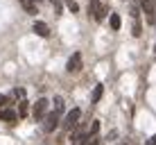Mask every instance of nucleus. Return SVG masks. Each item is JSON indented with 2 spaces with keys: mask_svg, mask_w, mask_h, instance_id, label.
I'll use <instances>...</instances> for the list:
<instances>
[{
  "mask_svg": "<svg viewBox=\"0 0 156 145\" xmlns=\"http://www.w3.org/2000/svg\"><path fill=\"white\" fill-rule=\"evenodd\" d=\"M79 116H82V111H79V109L68 111V114H66V118H63V122H61V127H63L66 132L77 129V125H79Z\"/></svg>",
  "mask_w": 156,
  "mask_h": 145,
  "instance_id": "obj_1",
  "label": "nucleus"
},
{
  "mask_svg": "<svg viewBox=\"0 0 156 145\" xmlns=\"http://www.w3.org/2000/svg\"><path fill=\"white\" fill-rule=\"evenodd\" d=\"M88 14H90V16H93V18L100 23V20H104L106 9H104V5H102L100 0H90V2H88Z\"/></svg>",
  "mask_w": 156,
  "mask_h": 145,
  "instance_id": "obj_2",
  "label": "nucleus"
},
{
  "mask_svg": "<svg viewBox=\"0 0 156 145\" xmlns=\"http://www.w3.org/2000/svg\"><path fill=\"white\" fill-rule=\"evenodd\" d=\"M48 107H50V102H48L45 98H41V100H36V104H34V120H43V118L48 116Z\"/></svg>",
  "mask_w": 156,
  "mask_h": 145,
  "instance_id": "obj_3",
  "label": "nucleus"
},
{
  "mask_svg": "<svg viewBox=\"0 0 156 145\" xmlns=\"http://www.w3.org/2000/svg\"><path fill=\"white\" fill-rule=\"evenodd\" d=\"M59 118H61V116H59L57 111L48 114V116H45V122H43V132H45V134H52V132L57 129V125H59Z\"/></svg>",
  "mask_w": 156,
  "mask_h": 145,
  "instance_id": "obj_4",
  "label": "nucleus"
},
{
  "mask_svg": "<svg viewBox=\"0 0 156 145\" xmlns=\"http://www.w3.org/2000/svg\"><path fill=\"white\" fill-rule=\"evenodd\" d=\"M82 68H84V63H82V55H79V52H75V55L68 59L66 71H68V73H79Z\"/></svg>",
  "mask_w": 156,
  "mask_h": 145,
  "instance_id": "obj_5",
  "label": "nucleus"
},
{
  "mask_svg": "<svg viewBox=\"0 0 156 145\" xmlns=\"http://www.w3.org/2000/svg\"><path fill=\"white\" fill-rule=\"evenodd\" d=\"M131 20H133V36L143 34V25H140V12L136 5H131Z\"/></svg>",
  "mask_w": 156,
  "mask_h": 145,
  "instance_id": "obj_6",
  "label": "nucleus"
},
{
  "mask_svg": "<svg viewBox=\"0 0 156 145\" xmlns=\"http://www.w3.org/2000/svg\"><path fill=\"white\" fill-rule=\"evenodd\" d=\"M143 12H145V18H147V23L156 25V0H149V2L143 7Z\"/></svg>",
  "mask_w": 156,
  "mask_h": 145,
  "instance_id": "obj_7",
  "label": "nucleus"
},
{
  "mask_svg": "<svg viewBox=\"0 0 156 145\" xmlns=\"http://www.w3.org/2000/svg\"><path fill=\"white\" fill-rule=\"evenodd\" d=\"M18 116L20 114H16V111H12V109H0V120H5V122H16L18 120Z\"/></svg>",
  "mask_w": 156,
  "mask_h": 145,
  "instance_id": "obj_8",
  "label": "nucleus"
},
{
  "mask_svg": "<svg viewBox=\"0 0 156 145\" xmlns=\"http://www.w3.org/2000/svg\"><path fill=\"white\" fill-rule=\"evenodd\" d=\"M32 30H34L39 36H43V39H45V36H50V27H48L43 20H34V27H32Z\"/></svg>",
  "mask_w": 156,
  "mask_h": 145,
  "instance_id": "obj_9",
  "label": "nucleus"
},
{
  "mask_svg": "<svg viewBox=\"0 0 156 145\" xmlns=\"http://www.w3.org/2000/svg\"><path fill=\"white\" fill-rule=\"evenodd\" d=\"M20 5L27 14H36V0H20Z\"/></svg>",
  "mask_w": 156,
  "mask_h": 145,
  "instance_id": "obj_10",
  "label": "nucleus"
},
{
  "mask_svg": "<svg viewBox=\"0 0 156 145\" xmlns=\"http://www.w3.org/2000/svg\"><path fill=\"white\" fill-rule=\"evenodd\" d=\"M102 93H104V86H102V84H98V86L93 89V98H90V102H93V104H98L100 98H102Z\"/></svg>",
  "mask_w": 156,
  "mask_h": 145,
  "instance_id": "obj_11",
  "label": "nucleus"
},
{
  "mask_svg": "<svg viewBox=\"0 0 156 145\" xmlns=\"http://www.w3.org/2000/svg\"><path fill=\"white\" fill-rule=\"evenodd\" d=\"M120 25H122L120 16H118V14H111V27H113V30L118 32V30H120Z\"/></svg>",
  "mask_w": 156,
  "mask_h": 145,
  "instance_id": "obj_12",
  "label": "nucleus"
},
{
  "mask_svg": "<svg viewBox=\"0 0 156 145\" xmlns=\"http://www.w3.org/2000/svg\"><path fill=\"white\" fill-rule=\"evenodd\" d=\"M55 111H57V114H59V116H61V114H63V100H61V98H59V95H57V98H55Z\"/></svg>",
  "mask_w": 156,
  "mask_h": 145,
  "instance_id": "obj_13",
  "label": "nucleus"
},
{
  "mask_svg": "<svg viewBox=\"0 0 156 145\" xmlns=\"http://www.w3.org/2000/svg\"><path fill=\"white\" fill-rule=\"evenodd\" d=\"M18 114H20V118H23V116H27V102H20V104H18Z\"/></svg>",
  "mask_w": 156,
  "mask_h": 145,
  "instance_id": "obj_14",
  "label": "nucleus"
},
{
  "mask_svg": "<svg viewBox=\"0 0 156 145\" xmlns=\"http://www.w3.org/2000/svg\"><path fill=\"white\" fill-rule=\"evenodd\" d=\"M52 5H55V14H59L61 12V0H50Z\"/></svg>",
  "mask_w": 156,
  "mask_h": 145,
  "instance_id": "obj_15",
  "label": "nucleus"
},
{
  "mask_svg": "<svg viewBox=\"0 0 156 145\" xmlns=\"http://www.w3.org/2000/svg\"><path fill=\"white\" fill-rule=\"evenodd\" d=\"M5 104H7V98H5V95H0V109H5Z\"/></svg>",
  "mask_w": 156,
  "mask_h": 145,
  "instance_id": "obj_16",
  "label": "nucleus"
},
{
  "mask_svg": "<svg viewBox=\"0 0 156 145\" xmlns=\"http://www.w3.org/2000/svg\"><path fill=\"white\" fill-rule=\"evenodd\" d=\"M149 2V0H140V7H145V5H147Z\"/></svg>",
  "mask_w": 156,
  "mask_h": 145,
  "instance_id": "obj_17",
  "label": "nucleus"
},
{
  "mask_svg": "<svg viewBox=\"0 0 156 145\" xmlns=\"http://www.w3.org/2000/svg\"><path fill=\"white\" fill-rule=\"evenodd\" d=\"M149 145H156V134H154V138H152V143H149Z\"/></svg>",
  "mask_w": 156,
  "mask_h": 145,
  "instance_id": "obj_18",
  "label": "nucleus"
}]
</instances>
